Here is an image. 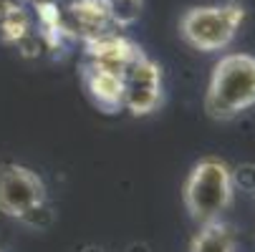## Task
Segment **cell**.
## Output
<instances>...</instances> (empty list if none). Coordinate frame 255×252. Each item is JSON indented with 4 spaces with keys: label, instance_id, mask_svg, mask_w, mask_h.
<instances>
[{
    "label": "cell",
    "instance_id": "6da1fadb",
    "mask_svg": "<svg viewBox=\"0 0 255 252\" xmlns=\"http://www.w3.org/2000/svg\"><path fill=\"white\" fill-rule=\"evenodd\" d=\"M255 106V56L228 53L215 63L205 93V111L212 119H235Z\"/></svg>",
    "mask_w": 255,
    "mask_h": 252
},
{
    "label": "cell",
    "instance_id": "7a4b0ae2",
    "mask_svg": "<svg viewBox=\"0 0 255 252\" xmlns=\"http://www.w3.org/2000/svg\"><path fill=\"white\" fill-rule=\"evenodd\" d=\"M235 194V174L230 167L215 157H207L197 162L185 179V207L192 217L202 225L217 222L223 217V212L230 207Z\"/></svg>",
    "mask_w": 255,
    "mask_h": 252
},
{
    "label": "cell",
    "instance_id": "3957f363",
    "mask_svg": "<svg viewBox=\"0 0 255 252\" xmlns=\"http://www.w3.org/2000/svg\"><path fill=\"white\" fill-rule=\"evenodd\" d=\"M243 23L240 5H197L179 20V35L187 46L202 53L228 48Z\"/></svg>",
    "mask_w": 255,
    "mask_h": 252
},
{
    "label": "cell",
    "instance_id": "277c9868",
    "mask_svg": "<svg viewBox=\"0 0 255 252\" xmlns=\"http://www.w3.org/2000/svg\"><path fill=\"white\" fill-rule=\"evenodd\" d=\"M46 204V184L33 169L23 164H0V212L25 220Z\"/></svg>",
    "mask_w": 255,
    "mask_h": 252
},
{
    "label": "cell",
    "instance_id": "5b68a950",
    "mask_svg": "<svg viewBox=\"0 0 255 252\" xmlns=\"http://www.w3.org/2000/svg\"><path fill=\"white\" fill-rule=\"evenodd\" d=\"M162 98V74L159 66L139 53L122 71V103L136 116L152 114Z\"/></svg>",
    "mask_w": 255,
    "mask_h": 252
},
{
    "label": "cell",
    "instance_id": "8992f818",
    "mask_svg": "<svg viewBox=\"0 0 255 252\" xmlns=\"http://www.w3.org/2000/svg\"><path fill=\"white\" fill-rule=\"evenodd\" d=\"M89 91L96 98V103H101L104 109L122 106V76L114 74V71L91 66L89 68Z\"/></svg>",
    "mask_w": 255,
    "mask_h": 252
},
{
    "label": "cell",
    "instance_id": "52a82bcc",
    "mask_svg": "<svg viewBox=\"0 0 255 252\" xmlns=\"http://www.w3.org/2000/svg\"><path fill=\"white\" fill-rule=\"evenodd\" d=\"M192 252H235L233 237L220 222H207L192 242Z\"/></svg>",
    "mask_w": 255,
    "mask_h": 252
},
{
    "label": "cell",
    "instance_id": "ba28073f",
    "mask_svg": "<svg viewBox=\"0 0 255 252\" xmlns=\"http://www.w3.org/2000/svg\"><path fill=\"white\" fill-rule=\"evenodd\" d=\"M101 5H104L109 20H114L119 25L134 23L141 13V0H101Z\"/></svg>",
    "mask_w": 255,
    "mask_h": 252
}]
</instances>
